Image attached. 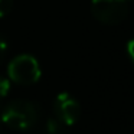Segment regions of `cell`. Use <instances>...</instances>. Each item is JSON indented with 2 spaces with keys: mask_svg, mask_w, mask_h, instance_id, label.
<instances>
[{
  "mask_svg": "<svg viewBox=\"0 0 134 134\" xmlns=\"http://www.w3.org/2000/svg\"><path fill=\"white\" fill-rule=\"evenodd\" d=\"M38 120V108L35 104L23 99L12 101L2 114V121L15 130H27Z\"/></svg>",
  "mask_w": 134,
  "mask_h": 134,
  "instance_id": "obj_1",
  "label": "cell"
},
{
  "mask_svg": "<svg viewBox=\"0 0 134 134\" xmlns=\"http://www.w3.org/2000/svg\"><path fill=\"white\" fill-rule=\"evenodd\" d=\"M9 78L16 84L30 85L39 81L41 66L38 61L30 55H19L12 59L7 68Z\"/></svg>",
  "mask_w": 134,
  "mask_h": 134,
  "instance_id": "obj_2",
  "label": "cell"
},
{
  "mask_svg": "<svg viewBox=\"0 0 134 134\" xmlns=\"http://www.w3.org/2000/svg\"><path fill=\"white\" fill-rule=\"evenodd\" d=\"M91 12L94 18L105 25H117L128 15L127 0H92Z\"/></svg>",
  "mask_w": 134,
  "mask_h": 134,
  "instance_id": "obj_3",
  "label": "cell"
},
{
  "mask_svg": "<svg viewBox=\"0 0 134 134\" xmlns=\"http://www.w3.org/2000/svg\"><path fill=\"white\" fill-rule=\"evenodd\" d=\"M53 110H55L56 118L65 125L75 124L81 114V107H79L78 101L72 98L68 92H61L56 95Z\"/></svg>",
  "mask_w": 134,
  "mask_h": 134,
  "instance_id": "obj_4",
  "label": "cell"
},
{
  "mask_svg": "<svg viewBox=\"0 0 134 134\" xmlns=\"http://www.w3.org/2000/svg\"><path fill=\"white\" fill-rule=\"evenodd\" d=\"M62 122L58 118H49L46 122V130L49 134H62Z\"/></svg>",
  "mask_w": 134,
  "mask_h": 134,
  "instance_id": "obj_5",
  "label": "cell"
},
{
  "mask_svg": "<svg viewBox=\"0 0 134 134\" xmlns=\"http://www.w3.org/2000/svg\"><path fill=\"white\" fill-rule=\"evenodd\" d=\"M13 7V0H0V18L9 15Z\"/></svg>",
  "mask_w": 134,
  "mask_h": 134,
  "instance_id": "obj_6",
  "label": "cell"
},
{
  "mask_svg": "<svg viewBox=\"0 0 134 134\" xmlns=\"http://www.w3.org/2000/svg\"><path fill=\"white\" fill-rule=\"evenodd\" d=\"M10 90V82L9 79L3 78V76H0V98L2 97H6L7 92Z\"/></svg>",
  "mask_w": 134,
  "mask_h": 134,
  "instance_id": "obj_7",
  "label": "cell"
},
{
  "mask_svg": "<svg viewBox=\"0 0 134 134\" xmlns=\"http://www.w3.org/2000/svg\"><path fill=\"white\" fill-rule=\"evenodd\" d=\"M6 51H7V43L2 36H0V64L3 62L4 56H6Z\"/></svg>",
  "mask_w": 134,
  "mask_h": 134,
  "instance_id": "obj_8",
  "label": "cell"
},
{
  "mask_svg": "<svg viewBox=\"0 0 134 134\" xmlns=\"http://www.w3.org/2000/svg\"><path fill=\"white\" fill-rule=\"evenodd\" d=\"M127 53H128V56H130V59L134 62V39H131L127 43Z\"/></svg>",
  "mask_w": 134,
  "mask_h": 134,
  "instance_id": "obj_9",
  "label": "cell"
},
{
  "mask_svg": "<svg viewBox=\"0 0 134 134\" xmlns=\"http://www.w3.org/2000/svg\"><path fill=\"white\" fill-rule=\"evenodd\" d=\"M0 133H2V121H0Z\"/></svg>",
  "mask_w": 134,
  "mask_h": 134,
  "instance_id": "obj_10",
  "label": "cell"
},
{
  "mask_svg": "<svg viewBox=\"0 0 134 134\" xmlns=\"http://www.w3.org/2000/svg\"><path fill=\"white\" fill-rule=\"evenodd\" d=\"M62 134H64V133H62Z\"/></svg>",
  "mask_w": 134,
  "mask_h": 134,
  "instance_id": "obj_11",
  "label": "cell"
}]
</instances>
